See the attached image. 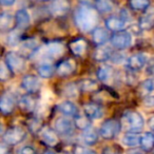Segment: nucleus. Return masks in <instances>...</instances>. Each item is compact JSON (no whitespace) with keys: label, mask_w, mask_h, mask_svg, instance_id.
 <instances>
[{"label":"nucleus","mask_w":154,"mask_h":154,"mask_svg":"<svg viewBox=\"0 0 154 154\" xmlns=\"http://www.w3.org/2000/svg\"><path fill=\"white\" fill-rule=\"evenodd\" d=\"M43 154H56L54 151H51V150H47V151L43 152Z\"/></svg>","instance_id":"nucleus-45"},{"label":"nucleus","mask_w":154,"mask_h":154,"mask_svg":"<svg viewBox=\"0 0 154 154\" xmlns=\"http://www.w3.org/2000/svg\"><path fill=\"white\" fill-rule=\"evenodd\" d=\"M19 107L24 112H32L35 108V100L30 95H24L19 99Z\"/></svg>","instance_id":"nucleus-28"},{"label":"nucleus","mask_w":154,"mask_h":154,"mask_svg":"<svg viewBox=\"0 0 154 154\" xmlns=\"http://www.w3.org/2000/svg\"><path fill=\"white\" fill-rule=\"evenodd\" d=\"M140 147L145 152H151L154 149V133L146 132L140 136Z\"/></svg>","instance_id":"nucleus-20"},{"label":"nucleus","mask_w":154,"mask_h":154,"mask_svg":"<svg viewBox=\"0 0 154 154\" xmlns=\"http://www.w3.org/2000/svg\"><path fill=\"white\" fill-rule=\"evenodd\" d=\"M82 138L84 140V143L86 145H89V146H92V145H95L98 140V133L92 128H89L87 130L84 131L82 135Z\"/></svg>","instance_id":"nucleus-23"},{"label":"nucleus","mask_w":154,"mask_h":154,"mask_svg":"<svg viewBox=\"0 0 154 154\" xmlns=\"http://www.w3.org/2000/svg\"><path fill=\"white\" fill-rule=\"evenodd\" d=\"M149 126H150V129L152 130V132L154 133V116H153V117L150 118V120H149Z\"/></svg>","instance_id":"nucleus-44"},{"label":"nucleus","mask_w":154,"mask_h":154,"mask_svg":"<svg viewBox=\"0 0 154 154\" xmlns=\"http://www.w3.org/2000/svg\"><path fill=\"white\" fill-rule=\"evenodd\" d=\"M112 56V51L110 48L103 47V45H100L98 49L96 50L94 54V58L97 60V61H106V60L110 59Z\"/></svg>","instance_id":"nucleus-24"},{"label":"nucleus","mask_w":154,"mask_h":154,"mask_svg":"<svg viewBox=\"0 0 154 154\" xmlns=\"http://www.w3.org/2000/svg\"><path fill=\"white\" fill-rule=\"evenodd\" d=\"M130 7L136 11H145L149 8V0H130Z\"/></svg>","instance_id":"nucleus-33"},{"label":"nucleus","mask_w":154,"mask_h":154,"mask_svg":"<svg viewBox=\"0 0 154 154\" xmlns=\"http://www.w3.org/2000/svg\"><path fill=\"white\" fill-rule=\"evenodd\" d=\"M122 129V122L116 119H108L100 126L99 134L105 139H113L119 133Z\"/></svg>","instance_id":"nucleus-3"},{"label":"nucleus","mask_w":154,"mask_h":154,"mask_svg":"<svg viewBox=\"0 0 154 154\" xmlns=\"http://www.w3.org/2000/svg\"><path fill=\"white\" fill-rule=\"evenodd\" d=\"M41 1H47V0H41Z\"/></svg>","instance_id":"nucleus-47"},{"label":"nucleus","mask_w":154,"mask_h":154,"mask_svg":"<svg viewBox=\"0 0 154 154\" xmlns=\"http://www.w3.org/2000/svg\"><path fill=\"white\" fill-rule=\"evenodd\" d=\"M19 154H36V151L31 146H24L19 150Z\"/></svg>","instance_id":"nucleus-40"},{"label":"nucleus","mask_w":154,"mask_h":154,"mask_svg":"<svg viewBox=\"0 0 154 154\" xmlns=\"http://www.w3.org/2000/svg\"><path fill=\"white\" fill-rule=\"evenodd\" d=\"M14 23V17L11 13L3 12L0 15V28L2 31H9L13 26Z\"/></svg>","instance_id":"nucleus-25"},{"label":"nucleus","mask_w":154,"mask_h":154,"mask_svg":"<svg viewBox=\"0 0 154 154\" xmlns=\"http://www.w3.org/2000/svg\"><path fill=\"white\" fill-rule=\"evenodd\" d=\"M70 50L75 56H78V57L82 56L86 53V50H87L86 40L79 38V39H76V40L72 41V42L70 43Z\"/></svg>","instance_id":"nucleus-22"},{"label":"nucleus","mask_w":154,"mask_h":154,"mask_svg":"<svg viewBox=\"0 0 154 154\" xmlns=\"http://www.w3.org/2000/svg\"><path fill=\"white\" fill-rule=\"evenodd\" d=\"M21 87L30 94L37 93L41 88V82L34 75H26L21 80Z\"/></svg>","instance_id":"nucleus-9"},{"label":"nucleus","mask_w":154,"mask_h":154,"mask_svg":"<svg viewBox=\"0 0 154 154\" xmlns=\"http://www.w3.org/2000/svg\"><path fill=\"white\" fill-rule=\"evenodd\" d=\"M28 127L32 132H38V131L40 132L41 129H42L41 128V122L38 119H36V118H33V119L29 120Z\"/></svg>","instance_id":"nucleus-36"},{"label":"nucleus","mask_w":154,"mask_h":154,"mask_svg":"<svg viewBox=\"0 0 154 154\" xmlns=\"http://www.w3.org/2000/svg\"><path fill=\"white\" fill-rule=\"evenodd\" d=\"M95 7L100 13H109L113 10V2L112 0H96Z\"/></svg>","instance_id":"nucleus-31"},{"label":"nucleus","mask_w":154,"mask_h":154,"mask_svg":"<svg viewBox=\"0 0 154 154\" xmlns=\"http://www.w3.org/2000/svg\"><path fill=\"white\" fill-rule=\"evenodd\" d=\"M16 0H0V2L3 7H11L15 3Z\"/></svg>","instance_id":"nucleus-43"},{"label":"nucleus","mask_w":154,"mask_h":154,"mask_svg":"<svg viewBox=\"0 0 154 154\" xmlns=\"http://www.w3.org/2000/svg\"><path fill=\"white\" fill-rule=\"evenodd\" d=\"M143 103L149 108H154V95H149L143 98Z\"/></svg>","instance_id":"nucleus-41"},{"label":"nucleus","mask_w":154,"mask_h":154,"mask_svg":"<svg viewBox=\"0 0 154 154\" xmlns=\"http://www.w3.org/2000/svg\"><path fill=\"white\" fill-rule=\"evenodd\" d=\"M37 72H38V75L41 78H45L47 79V78H50V77L53 76L55 69H54V66L51 63H41L37 68Z\"/></svg>","instance_id":"nucleus-26"},{"label":"nucleus","mask_w":154,"mask_h":154,"mask_svg":"<svg viewBox=\"0 0 154 154\" xmlns=\"http://www.w3.org/2000/svg\"><path fill=\"white\" fill-rule=\"evenodd\" d=\"M128 154H143V153L139 151H130V152H128Z\"/></svg>","instance_id":"nucleus-46"},{"label":"nucleus","mask_w":154,"mask_h":154,"mask_svg":"<svg viewBox=\"0 0 154 154\" xmlns=\"http://www.w3.org/2000/svg\"><path fill=\"white\" fill-rule=\"evenodd\" d=\"M76 70V64L72 59H66L57 66L56 72L60 77H68L72 75Z\"/></svg>","instance_id":"nucleus-14"},{"label":"nucleus","mask_w":154,"mask_h":154,"mask_svg":"<svg viewBox=\"0 0 154 154\" xmlns=\"http://www.w3.org/2000/svg\"><path fill=\"white\" fill-rule=\"evenodd\" d=\"M15 106V97L13 96L12 93L7 92L1 96V99H0V110H1L3 115H10V114L13 113Z\"/></svg>","instance_id":"nucleus-10"},{"label":"nucleus","mask_w":154,"mask_h":154,"mask_svg":"<svg viewBox=\"0 0 154 154\" xmlns=\"http://www.w3.org/2000/svg\"><path fill=\"white\" fill-rule=\"evenodd\" d=\"M148 57L145 54H135L127 59V68L131 71H139L146 66Z\"/></svg>","instance_id":"nucleus-11"},{"label":"nucleus","mask_w":154,"mask_h":154,"mask_svg":"<svg viewBox=\"0 0 154 154\" xmlns=\"http://www.w3.org/2000/svg\"><path fill=\"white\" fill-rule=\"evenodd\" d=\"M69 5L68 0H52L50 5V12L54 16H63L69 11Z\"/></svg>","instance_id":"nucleus-13"},{"label":"nucleus","mask_w":154,"mask_h":154,"mask_svg":"<svg viewBox=\"0 0 154 154\" xmlns=\"http://www.w3.org/2000/svg\"><path fill=\"white\" fill-rule=\"evenodd\" d=\"M12 73H13V71L9 68V66L5 63V61L2 62L1 66H0V78H1V80L2 82L9 80L12 77Z\"/></svg>","instance_id":"nucleus-35"},{"label":"nucleus","mask_w":154,"mask_h":154,"mask_svg":"<svg viewBox=\"0 0 154 154\" xmlns=\"http://www.w3.org/2000/svg\"><path fill=\"white\" fill-rule=\"evenodd\" d=\"M78 88L85 92H93V91L97 90L98 86H97V82L95 80L86 78V79H82L78 82Z\"/></svg>","instance_id":"nucleus-30"},{"label":"nucleus","mask_w":154,"mask_h":154,"mask_svg":"<svg viewBox=\"0 0 154 154\" xmlns=\"http://www.w3.org/2000/svg\"><path fill=\"white\" fill-rule=\"evenodd\" d=\"M122 125L129 132H139L145 126V119L143 115L136 111H128L124 114Z\"/></svg>","instance_id":"nucleus-2"},{"label":"nucleus","mask_w":154,"mask_h":154,"mask_svg":"<svg viewBox=\"0 0 154 154\" xmlns=\"http://www.w3.org/2000/svg\"><path fill=\"white\" fill-rule=\"evenodd\" d=\"M75 23L82 32H90L97 23V14L92 8L84 5L75 11Z\"/></svg>","instance_id":"nucleus-1"},{"label":"nucleus","mask_w":154,"mask_h":154,"mask_svg":"<svg viewBox=\"0 0 154 154\" xmlns=\"http://www.w3.org/2000/svg\"><path fill=\"white\" fill-rule=\"evenodd\" d=\"M139 26L143 30H151L154 26V12L145 14L139 20Z\"/></svg>","instance_id":"nucleus-29"},{"label":"nucleus","mask_w":154,"mask_h":154,"mask_svg":"<svg viewBox=\"0 0 154 154\" xmlns=\"http://www.w3.org/2000/svg\"><path fill=\"white\" fill-rule=\"evenodd\" d=\"M40 49L39 48V45L35 39H28L26 41H24L23 43L21 45V48H20V51L23 55H35L38 50Z\"/></svg>","instance_id":"nucleus-21"},{"label":"nucleus","mask_w":154,"mask_h":154,"mask_svg":"<svg viewBox=\"0 0 154 154\" xmlns=\"http://www.w3.org/2000/svg\"><path fill=\"white\" fill-rule=\"evenodd\" d=\"M106 26H107L108 30L112 31V32L124 31L125 26H126V20L122 17L112 16V17L107 18V20H106Z\"/></svg>","instance_id":"nucleus-15"},{"label":"nucleus","mask_w":154,"mask_h":154,"mask_svg":"<svg viewBox=\"0 0 154 154\" xmlns=\"http://www.w3.org/2000/svg\"><path fill=\"white\" fill-rule=\"evenodd\" d=\"M132 35L128 31H119L115 32L111 37V43L115 49L125 50L128 49L132 45Z\"/></svg>","instance_id":"nucleus-5"},{"label":"nucleus","mask_w":154,"mask_h":154,"mask_svg":"<svg viewBox=\"0 0 154 154\" xmlns=\"http://www.w3.org/2000/svg\"><path fill=\"white\" fill-rule=\"evenodd\" d=\"M64 52V45L60 42H50L42 48V56L49 59H56Z\"/></svg>","instance_id":"nucleus-8"},{"label":"nucleus","mask_w":154,"mask_h":154,"mask_svg":"<svg viewBox=\"0 0 154 154\" xmlns=\"http://www.w3.org/2000/svg\"><path fill=\"white\" fill-rule=\"evenodd\" d=\"M75 126L80 130L85 131L87 129L91 128V122L90 118L85 114V115H77L75 116Z\"/></svg>","instance_id":"nucleus-32"},{"label":"nucleus","mask_w":154,"mask_h":154,"mask_svg":"<svg viewBox=\"0 0 154 154\" xmlns=\"http://www.w3.org/2000/svg\"><path fill=\"white\" fill-rule=\"evenodd\" d=\"M55 130L58 134L63 136H70L74 133L75 124L66 117H59L55 122Z\"/></svg>","instance_id":"nucleus-7"},{"label":"nucleus","mask_w":154,"mask_h":154,"mask_svg":"<svg viewBox=\"0 0 154 154\" xmlns=\"http://www.w3.org/2000/svg\"><path fill=\"white\" fill-rule=\"evenodd\" d=\"M74 154H97L95 151L89 149L87 147H82V146H76L74 149Z\"/></svg>","instance_id":"nucleus-38"},{"label":"nucleus","mask_w":154,"mask_h":154,"mask_svg":"<svg viewBox=\"0 0 154 154\" xmlns=\"http://www.w3.org/2000/svg\"><path fill=\"white\" fill-rule=\"evenodd\" d=\"M143 89L147 92H154V79L150 78L143 82Z\"/></svg>","instance_id":"nucleus-39"},{"label":"nucleus","mask_w":154,"mask_h":154,"mask_svg":"<svg viewBox=\"0 0 154 154\" xmlns=\"http://www.w3.org/2000/svg\"><path fill=\"white\" fill-rule=\"evenodd\" d=\"M111 76V69L108 66H101L97 70V78L101 82H106Z\"/></svg>","instance_id":"nucleus-34"},{"label":"nucleus","mask_w":154,"mask_h":154,"mask_svg":"<svg viewBox=\"0 0 154 154\" xmlns=\"http://www.w3.org/2000/svg\"><path fill=\"white\" fill-rule=\"evenodd\" d=\"M77 89H79V88H77L75 85H73V84L68 85V86L64 88V95L68 97H76Z\"/></svg>","instance_id":"nucleus-37"},{"label":"nucleus","mask_w":154,"mask_h":154,"mask_svg":"<svg viewBox=\"0 0 154 154\" xmlns=\"http://www.w3.org/2000/svg\"><path fill=\"white\" fill-rule=\"evenodd\" d=\"M5 63L13 72H21L26 68V60L21 54L8 52L5 55Z\"/></svg>","instance_id":"nucleus-6"},{"label":"nucleus","mask_w":154,"mask_h":154,"mask_svg":"<svg viewBox=\"0 0 154 154\" xmlns=\"http://www.w3.org/2000/svg\"><path fill=\"white\" fill-rule=\"evenodd\" d=\"M19 36V34H17V33H12L11 35L9 36V38H8V41H9L10 45H16V43L18 42V40H19V38H15V37Z\"/></svg>","instance_id":"nucleus-42"},{"label":"nucleus","mask_w":154,"mask_h":154,"mask_svg":"<svg viewBox=\"0 0 154 154\" xmlns=\"http://www.w3.org/2000/svg\"><path fill=\"white\" fill-rule=\"evenodd\" d=\"M92 39H93V42L96 45H98V47L103 45L110 39L109 32L103 28H96L93 30Z\"/></svg>","instance_id":"nucleus-18"},{"label":"nucleus","mask_w":154,"mask_h":154,"mask_svg":"<svg viewBox=\"0 0 154 154\" xmlns=\"http://www.w3.org/2000/svg\"><path fill=\"white\" fill-rule=\"evenodd\" d=\"M15 22L19 29H26L31 23V16L26 9H20L15 14Z\"/></svg>","instance_id":"nucleus-17"},{"label":"nucleus","mask_w":154,"mask_h":154,"mask_svg":"<svg viewBox=\"0 0 154 154\" xmlns=\"http://www.w3.org/2000/svg\"><path fill=\"white\" fill-rule=\"evenodd\" d=\"M63 154H69V153H63Z\"/></svg>","instance_id":"nucleus-48"},{"label":"nucleus","mask_w":154,"mask_h":154,"mask_svg":"<svg viewBox=\"0 0 154 154\" xmlns=\"http://www.w3.org/2000/svg\"><path fill=\"white\" fill-rule=\"evenodd\" d=\"M122 143L128 147H136L137 145L140 143V136H138V134L135 132L126 133L122 138Z\"/></svg>","instance_id":"nucleus-27"},{"label":"nucleus","mask_w":154,"mask_h":154,"mask_svg":"<svg viewBox=\"0 0 154 154\" xmlns=\"http://www.w3.org/2000/svg\"><path fill=\"white\" fill-rule=\"evenodd\" d=\"M40 139L42 143H45L49 147H55L58 143H59V138H58L57 132L54 131L53 129L45 127V128L41 129L40 131Z\"/></svg>","instance_id":"nucleus-12"},{"label":"nucleus","mask_w":154,"mask_h":154,"mask_svg":"<svg viewBox=\"0 0 154 154\" xmlns=\"http://www.w3.org/2000/svg\"><path fill=\"white\" fill-rule=\"evenodd\" d=\"M84 112L90 119H98L103 116V109L99 105L94 103H88L84 106Z\"/></svg>","instance_id":"nucleus-16"},{"label":"nucleus","mask_w":154,"mask_h":154,"mask_svg":"<svg viewBox=\"0 0 154 154\" xmlns=\"http://www.w3.org/2000/svg\"><path fill=\"white\" fill-rule=\"evenodd\" d=\"M26 131L20 127H12L3 134V141L8 146H15L20 143L26 138Z\"/></svg>","instance_id":"nucleus-4"},{"label":"nucleus","mask_w":154,"mask_h":154,"mask_svg":"<svg viewBox=\"0 0 154 154\" xmlns=\"http://www.w3.org/2000/svg\"><path fill=\"white\" fill-rule=\"evenodd\" d=\"M58 110L66 116H77L78 115V108L75 103L70 100H64L58 105Z\"/></svg>","instance_id":"nucleus-19"}]
</instances>
